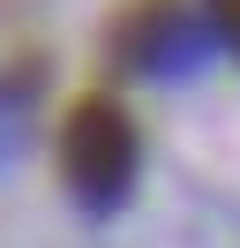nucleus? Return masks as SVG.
<instances>
[{"mask_svg":"<svg viewBox=\"0 0 240 248\" xmlns=\"http://www.w3.org/2000/svg\"><path fill=\"white\" fill-rule=\"evenodd\" d=\"M210 8H218V23L233 31V46H240V0H210Z\"/></svg>","mask_w":240,"mask_h":248,"instance_id":"2","label":"nucleus"},{"mask_svg":"<svg viewBox=\"0 0 240 248\" xmlns=\"http://www.w3.org/2000/svg\"><path fill=\"white\" fill-rule=\"evenodd\" d=\"M60 166H68V181L83 188L90 203H113L120 188H128V166H135L128 121H120L105 98L75 106V113H68V136H60Z\"/></svg>","mask_w":240,"mask_h":248,"instance_id":"1","label":"nucleus"}]
</instances>
